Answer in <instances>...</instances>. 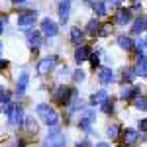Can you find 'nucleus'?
<instances>
[{"mask_svg":"<svg viewBox=\"0 0 147 147\" xmlns=\"http://www.w3.org/2000/svg\"><path fill=\"white\" fill-rule=\"evenodd\" d=\"M37 116L47 125H57V122H59V116H57L55 108H51L49 104H37Z\"/></svg>","mask_w":147,"mask_h":147,"instance_id":"1","label":"nucleus"},{"mask_svg":"<svg viewBox=\"0 0 147 147\" xmlns=\"http://www.w3.org/2000/svg\"><path fill=\"white\" fill-rule=\"evenodd\" d=\"M73 90L71 86H65V84H59L55 90H53V102L55 104H63V106H69V102L73 98Z\"/></svg>","mask_w":147,"mask_h":147,"instance_id":"2","label":"nucleus"},{"mask_svg":"<svg viewBox=\"0 0 147 147\" xmlns=\"http://www.w3.org/2000/svg\"><path fill=\"white\" fill-rule=\"evenodd\" d=\"M0 112H6L8 114V120H10L12 125H20L24 124V112L20 106H0Z\"/></svg>","mask_w":147,"mask_h":147,"instance_id":"3","label":"nucleus"},{"mask_svg":"<svg viewBox=\"0 0 147 147\" xmlns=\"http://www.w3.org/2000/svg\"><path fill=\"white\" fill-rule=\"evenodd\" d=\"M35 18H37V12L35 10H26L18 16V28H22L26 32H30V28L35 24Z\"/></svg>","mask_w":147,"mask_h":147,"instance_id":"4","label":"nucleus"},{"mask_svg":"<svg viewBox=\"0 0 147 147\" xmlns=\"http://www.w3.org/2000/svg\"><path fill=\"white\" fill-rule=\"evenodd\" d=\"M41 147H65V136L55 129L53 134H49V136L43 139Z\"/></svg>","mask_w":147,"mask_h":147,"instance_id":"5","label":"nucleus"},{"mask_svg":"<svg viewBox=\"0 0 147 147\" xmlns=\"http://www.w3.org/2000/svg\"><path fill=\"white\" fill-rule=\"evenodd\" d=\"M55 63H57V57H55V55L43 57V59L37 63V73H39V75H47L51 69L55 67Z\"/></svg>","mask_w":147,"mask_h":147,"instance_id":"6","label":"nucleus"},{"mask_svg":"<svg viewBox=\"0 0 147 147\" xmlns=\"http://www.w3.org/2000/svg\"><path fill=\"white\" fill-rule=\"evenodd\" d=\"M129 22H131V12L127 8H120L116 12V16H114V24L116 26H127Z\"/></svg>","mask_w":147,"mask_h":147,"instance_id":"7","label":"nucleus"},{"mask_svg":"<svg viewBox=\"0 0 147 147\" xmlns=\"http://www.w3.org/2000/svg\"><path fill=\"white\" fill-rule=\"evenodd\" d=\"M41 32L45 35H49V37H53V35H57L59 28H57V24L53 22L51 18H43V20H41Z\"/></svg>","mask_w":147,"mask_h":147,"instance_id":"8","label":"nucleus"},{"mask_svg":"<svg viewBox=\"0 0 147 147\" xmlns=\"http://www.w3.org/2000/svg\"><path fill=\"white\" fill-rule=\"evenodd\" d=\"M114 73H112V69H108V67H102L100 71H98V80H100L102 84H110V82H114Z\"/></svg>","mask_w":147,"mask_h":147,"instance_id":"9","label":"nucleus"},{"mask_svg":"<svg viewBox=\"0 0 147 147\" xmlns=\"http://www.w3.org/2000/svg\"><path fill=\"white\" fill-rule=\"evenodd\" d=\"M71 2L73 0H63L61 4H59V22L65 24L69 20V10H71Z\"/></svg>","mask_w":147,"mask_h":147,"instance_id":"10","label":"nucleus"},{"mask_svg":"<svg viewBox=\"0 0 147 147\" xmlns=\"http://www.w3.org/2000/svg\"><path fill=\"white\" fill-rule=\"evenodd\" d=\"M108 102V92L106 90H98L90 96V104L92 106H104Z\"/></svg>","mask_w":147,"mask_h":147,"instance_id":"11","label":"nucleus"},{"mask_svg":"<svg viewBox=\"0 0 147 147\" xmlns=\"http://www.w3.org/2000/svg\"><path fill=\"white\" fill-rule=\"evenodd\" d=\"M94 122V114L88 110V112H84V116L80 118V122H79V125H80V129H84L86 134H90L92 129H90V124Z\"/></svg>","mask_w":147,"mask_h":147,"instance_id":"12","label":"nucleus"},{"mask_svg":"<svg viewBox=\"0 0 147 147\" xmlns=\"http://www.w3.org/2000/svg\"><path fill=\"white\" fill-rule=\"evenodd\" d=\"M137 94H139V88L137 86H124L120 90V98L122 100H134Z\"/></svg>","mask_w":147,"mask_h":147,"instance_id":"13","label":"nucleus"},{"mask_svg":"<svg viewBox=\"0 0 147 147\" xmlns=\"http://www.w3.org/2000/svg\"><path fill=\"white\" fill-rule=\"evenodd\" d=\"M28 82H30V75L28 73H22L18 82H16V94H24L26 88H28Z\"/></svg>","mask_w":147,"mask_h":147,"instance_id":"14","label":"nucleus"},{"mask_svg":"<svg viewBox=\"0 0 147 147\" xmlns=\"http://www.w3.org/2000/svg\"><path fill=\"white\" fill-rule=\"evenodd\" d=\"M136 75H139V77H147V57L145 55H139V57H137Z\"/></svg>","mask_w":147,"mask_h":147,"instance_id":"15","label":"nucleus"},{"mask_svg":"<svg viewBox=\"0 0 147 147\" xmlns=\"http://www.w3.org/2000/svg\"><path fill=\"white\" fill-rule=\"evenodd\" d=\"M90 57V49L86 45H79L77 47V51H75V59H77V63H82V61H86Z\"/></svg>","mask_w":147,"mask_h":147,"instance_id":"16","label":"nucleus"},{"mask_svg":"<svg viewBox=\"0 0 147 147\" xmlns=\"http://www.w3.org/2000/svg\"><path fill=\"white\" fill-rule=\"evenodd\" d=\"M28 45L30 47H39L41 45V35L37 34V32H28Z\"/></svg>","mask_w":147,"mask_h":147,"instance_id":"17","label":"nucleus"},{"mask_svg":"<svg viewBox=\"0 0 147 147\" xmlns=\"http://www.w3.org/2000/svg\"><path fill=\"white\" fill-rule=\"evenodd\" d=\"M118 45L122 47V49H134L136 47V41L131 37H127V35H120L118 37Z\"/></svg>","mask_w":147,"mask_h":147,"instance_id":"18","label":"nucleus"},{"mask_svg":"<svg viewBox=\"0 0 147 147\" xmlns=\"http://www.w3.org/2000/svg\"><path fill=\"white\" fill-rule=\"evenodd\" d=\"M137 139H139V136H137L136 129H125V131H124V141H125V145H131V143H136Z\"/></svg>","mask_w":147,"mask_h":147,"instance_id":"19","label":"nucleus"},{"mask_svg":"<svg viewBox=\"0 0 147 147\" xmlns=\"http://www.w3.org/2000/svg\"><path fill=\"white\" fill-rule=\"evenodd\" d=\"M100 30H102V28H100V24H98V20H96V18L88 22V28H86V32H88L90 35H100Z\"/></svg>","mask_w":147,"mask_h":147,"instance_id":"20","label":"nucleus"},{"mask_svg":"<svg viewBox=\"0 0 147 147\" xmlns=\"http://www.w3.org/2000/svg\"><path fill=\"white\" fill-rule=\"evenodd\" d=\"M134 106H136L137 110H147V96H141V94H137L136 98H134Z\"/></svg>","mask_w":147,"mask_h":147,"instance_id":"21","label":"nucleus"},{"mask_svg":"<svg viewBox=\"0 0 147 147\" xmlns=\"http://www.w3.org/2000/svg\"><path fill=\"white\" fill-rule=\"evenodd\" d=\"M147 30V18H137L136 24H134V32L136 34H141Z\"/></svg>","mask_w":147,"mask_h":147,"instance_id":"22","label":"nucleus"},{"mask_svg":"<svg viewBox=\"0 0 147 147\" xmlns=\"http://www.w3.org/2000/svg\"><path fill=\"white\" fill-rule=\"evenodd\" d=\"M82 37H84V34L80 32L79 28H73V30H71V41H73V43H80Z\"/></svg>","mask_w":147,"mask_h":147,"instance_id":"23","label":"nucleus"},{"mask_svg":"<svg viewBox=\"0 0 147 147\" xmlns=\"http://www.w3.org/2000/svg\"><path fill=\"white\" fill-rule=\"evenodd\" d=\"M26 127H28V131H32V134H37V124H35L34 118H26Z\"/></svg>","mask_w":147,"mask_h":147,"instance_id":"24","label":"nucleus"},{"mask_svg":"<svg viewBox=\"0 0 147 147\" xmlns=\"http://www.w3.org/2000/svg\"><path fill=\"white\" fill-rule=\"evenodd\" d=\"M92 6H94V12H96L98 16H104V14H106V2H94Z\"/></svg>","mask_w":147,"mask_h":147,"instance_id":"25","label":"nucleus"},{"mask_svg":"<svg viewBox=\"0 0 147 147\" xmlns=\"http://www.w3.org/2000/svg\"><path fill=\"white\" fill-rule=\"evenodd\" d=\"M10 96H8V92H6V88H4V86H0V104H2V106H8V104H10Z\"/></svg>","mask_w":147,"mask_h":147,"instance_id":"26","label":"nucleus"},{"mask_svg":"<svg viewBox=\"0 0 147 147\" xmlns=\"http://www.w3.org/2000/svg\"><path fill=\"white\" fill-rule=\"evenodd\" d=\"M118 134H120V127H118L116 124L108 125V137H112V139H116V137H118Z\"/></svg>","mask_w":147,"mask_h":147,"instance_id":"27","label":"nucleus"},{"mask_svg":"<svg viewBox=\"0 0 147 147\" xmlns=\"http://www.w3.org/2000/svg\"><path fill=\"white\" fill-rule=\"evenodd\" d=\"M136 47H137V51H139V55L145 53L147 51V39H139V41L136 43Z\"/></svg>","mask_w":147,"mask_h":147,"instance_id":"28","label":"nucleus"},{"mask_svg":"<svg viewBox=\"0 0 147 147\" xmlns=\"http://www.w3.org/2000/svg\"><path fill=\"white\" fill-rule=\"evenodd\" d=\"M122 73H124V79L125 80H131L134 77H136V71H134V69H129V67H125Z\"/></svg>","mask_w":147,"mask_h":147,"instance_id":"29","label":"nucleus"},{"mask_svg":"<svg viewBox=\"0 0 147 147\" xmlns=\"http://www.w3.org/2000/svg\"><path fill=\"white\" fill-rule=\"evenodd\" d=\"M84 77H86V75H84V71H82V69H79V71H75V75H73V79L77 80V82H80V80H84Z\"/></svg>","mask_w":147,"mask_h":147,"instance_id":"30","label":"nucleus"},{"mask_svg":"<svg viewBox=\"0 0 147 147\" xmlns=\"http://www.w3.org/2000/svg\"><path fill=\"white\" fill-rule=\"evenodd\" d=\"M110 30H112V24H106V26L100 30V35H108V34H110Z\"/></svg>","mask_w":147,"mask_h":147,"instance_id":"31","label":"nucleus"},{"mask_svg":"<svg viewBox=\"0 0 147 147\" xmlns=\"http://www.w3.org/2000/svg\"><path fill=\"white\" fill-rule=\"evenodd\" d=\"M102 110H104V112H106V114H110V112H112V110H114V106H112V104H110V100H108V102H106V104H104V106H102Z\"/></svg>","mask_w":147,"mask_h":147,"instance_id":"32","label":"nucleus"},{"mask_svg":"<svg viewBox=\"0 0 147 147\" xmlns=\"http://www.w3.org/2000/svg\"><path fill=\"white\" fill-rule=\"evenodd\" d=\"M139 129H141V131H147V118L139 120Z\"/></svg>","mask_w":147,"mask_h":147,"instance_id":"33","label":"nucleus"},{"mask_svg":"<svg viewBox=\"0 0 147 147\" xmlns=\"http://www.w3.org/2000/svg\"><path fill=\"white\" fill-rule=\"evenodd\" d=\"M90 61H92V67H98V55H92Z\"/></svg>","mask_w":147,"mask_h":147,"instance_id":"34","label":"nucleus"},{"mask_svg":"<svg viewBox=\"0 0 147 147\" xmlns=\"http://www.w3.org/2000/svg\"><path fill=\"white\" fill-rule=\"evenodd\" d=\"M10 147H24V143H22V141H18V139H14Z\"/></svg>","mask_w":147,"mask_h":147,"instance_id":"35","label":"nucleus"},{"mask_svg":"<svg viewBox=\"0 0 147 147\" xmlns=\"http://www.w3.org/2000/svg\"><path fill=\"white\" fill-rule=\"evenodd\" d=\"M75 147H88V141H86V139H82V141H79Z\"/></svg>","mask_w":147,"mask_h":147,"instance_id":"36","label":"nucleus"},{"mask_svg":"<svg viewBox=\"0 0 147 147\" xmlns=\"http://www.w3.org/2000/svg\"><path fill=\"white\" fill-rule=\"evenodd\" d=\"M106 2H108V4H112V6H118L122 0H106Z\"/></svg>","mask_w":147,"mask_h":147,"instance_id":"37","label":"nucleus"},{"mask_svg":"<svg viewBox=\"0 0 147 147\" xmlns=\"http://www.w3.org/2000/svg\"><path fill=\"white\" fill-rule=\"evenodd\" d=\"M94 147H108V143H104V141H102V143H96Z\"/></svg>","mask_w":147,"mask_h":147,"instance_id":"38","label":"nucleus"},{"mask_svg":"<svg viewBox=\"0 0 147 147\" xmlns=\"http://www.w3.org/2000/svg\"><path fill=\"white\" fill-rule=\"evenodd\" d=\"M6 67V61H4V59H0V69H4Z\"/></svg>","mask_w":147,"mask_h":147,"instance_id":"39","label":"nucleus"},{"mask_svg":"<svg viewBox=\"0 0 147 147\" xmlns=\"http://www.w3.org/2000/svg\"><path fill=\"white\" fill-rule=\"evenodd\" d=\"M12 2H14V4H24L26 0H12Z\"/></svg>","mask_w":147,"mask_h":147,"instance_id":"40","label":"nucleus"},{"mask_svg":"<svg viewBox=\"0 0 147 147\" xmlns=\"http://www.w3.org/2000/svg\"><path fill=\"white\" fill-rule=\"evenodd\" d=\"M2 32H4V26H2V22H0V34H2Z\"/></svg>","mask_w":147,"mask_h":147,"instance_id":"41","label":"nucleus"},{"mask_svg":"<svg viewBox=\"0 0 147 147\" xmlns=\"http://www.w3.org/2000/svg\"><path fill=\"white\" fill-rule=\"evenodd\" d=\"M0 51H2V41H0Z\"/></svg>","mask_w":147,"mask_h":147,"instance_id":"42","label":"nucleus"},{"mask_svg":"<svg viewBox=\"0 0 147 147\" xmlns=\"http://www.w3.org/2000/svg\"><path fill=\"white\" fill-rule=\"evenodd\" d=\"M120 147H129V145H120Z\"/></svg>","mask_w":147,"mask_h":147,"instance_id":"43","label":"nucleus"}]
</instances>
